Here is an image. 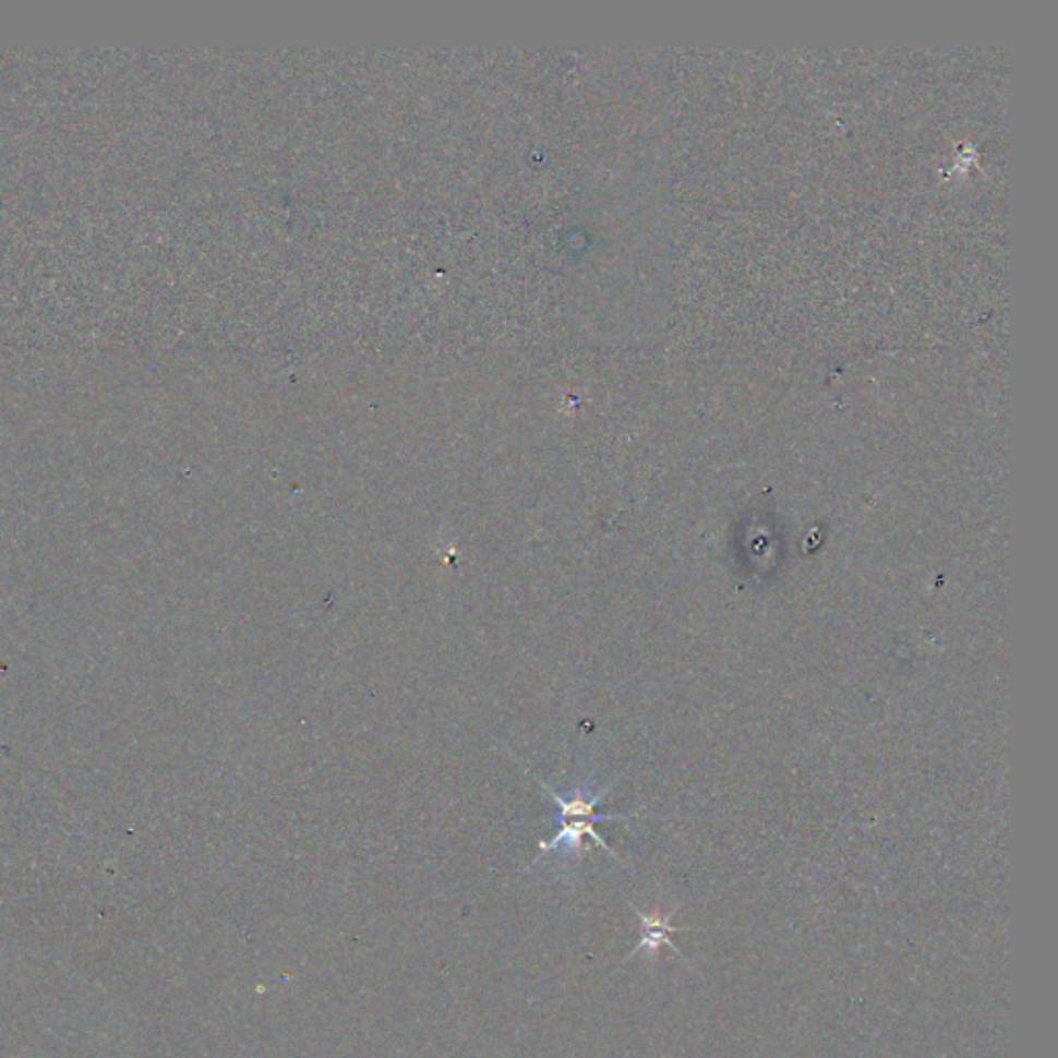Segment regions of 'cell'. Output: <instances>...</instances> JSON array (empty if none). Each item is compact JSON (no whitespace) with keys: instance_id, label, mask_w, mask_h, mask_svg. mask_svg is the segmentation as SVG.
<instances>
[{"instance_id":"cell-1","label":"cell","mask_w":1058,"mask_h":1058,"mask_svg":"<svg viewBox=\"0 0 1058 1058\" xmlns=\"http://www.w3.org/2000/svg\"><path fill=\"white\" fill-rule=\"evenodd\" d=\"M674 914H676V912H670V914H666V916H662V914H644L641 910H637V916H639V921H641V941H639V945H637V947L630 951L628 960H630V958H635V955H637V953H641V951H646L647 955H651V958H653V955H656V953H658V951H660V949L666 945V947H670V949H672L676 955H681V960L686 961L685 953H683V951H681V949H678L674 942L670 941V937H672L674 933H690L693 928L672 926L670 921H672V916H674Z\"/></svg>"}]
</instances>
